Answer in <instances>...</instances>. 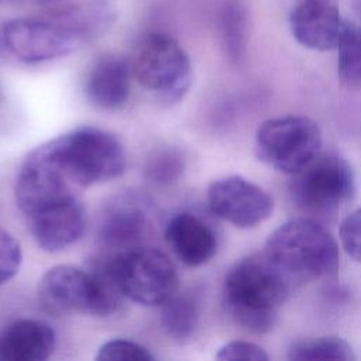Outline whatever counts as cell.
I'll return each mask as SVG.
<instances>
[{
    "mask_svg": "<svg viewBox=\"0 0 361 361\" xmlns=\"http://www.w3.org/2000/svg\"><path fill=\"white\" fill-rule=\"evenodd\" d=\"M113 13L102 4H71L38 16L17 17L3 25L7 49L25 63L63 58L104 32Z\"/></svg>",
    "mask_w": 361,
    "mask_h": 361,
    "instance_id": "obj_1",
    "label": "cell"
},
{
    "mask_svg": "<svg viewBox=\"0 0 361 361\" xmlns=\"http://www.w3.org/2000/svg\"><path fill=\"white\" fill-rule=\"evenodd\" d=\"M292 281L262 252L237 261L223 286L226 310L252 333H268L292 290Z\"/></svg>",
    "mask_w": 361,
    "mask_h": 361,
    "instance_id": "obj_2",
    "label": "cell"
},
{
    "mask_svg": "<svg viewBox=\"0 0 361 361\" xmlns=\"http://www.w3.org/2000/svg\"><path fill=\"white\" fill-rule=\"evenodd\" d=\"M121 298L103 258H96L89 269L69 264L52 267L38 283L42 307L55 316H110Z\"/></svg>",
    "mask_w": 361,
    "mask_h": 361,
    "instance_id": "obj_3",
    "label": "cell"
},
{
    "mask_svg": "<svg viewBox=\"0 0 361 361\" xmlns=\"http://www.w3.org/2000/svg\"><path fill=\"white\" fill-rule=\"evenodd\" d=\"M264 254L292 283L330 275L340 262L336 240L310 217H296L281 224L268 237Z\"/></svg>",
    "mask_w": 361,
    "mask_h": 361,
    "instance_id": "obj_4",
    "label": "cell"
},
{
    "mask_svg": "<svg viewBox=\"0 0 361 361\" xmlns=\"http://www.w3.org/2000/svg\"><path fill=\"white\" fill-rule=\"evenodd\" d=\"M68 176L83 190L109 182L126 169V152L110 131L79 127L47 141Z\"/></svg>",
    "mask_w": 361,
    "mask_h": 361,
    "instance_id": "obj_5",
    "label": "cell"
},
{
    "mask_svg": "<svg viewBox=\"0 0 361 361\" xmlns=\"http://www.w3.org/2000/svg\"><path fill=\"white\" fill-rule=\"evenodd\" d=\"M123 298L144 306H161L178 290V272L166 254L134 247L103 257Z\"/></svg>",
    "mask_w": 361,
    "mask_h": 361,
    "instance_id": "obj_6",
    "label": "cell"
},
{
    "mask_svg": "<svg viewBox=\"0 0 361 361\" xmlns=\"http://www.w3.org/2000/svg\"><path fill=\"white\" fill-rule=\"evenodd\" d=\"M131 71L138 83L164 104L183 99L192 83V63L176 39L164 32H148L137 44Z\"/></svg>",
    "mask_w": 361,
    "mask_h": 361,
    "instance_id": "obj_7",
    "label": "cell"
},
{
    "mask_svg": "<svg viewBox=\"0 0 361 361\" xmlns=\"http://www.w3.org/2000/svg\"><path fill=\"white\" fill-rule=\"evenodd\" d=\"M319 124L298 114L265 120L255 134V154L265 165L293 175L320 154Z\"/></svg>",
    "mask_w": 361,
    "mask_h": 361,
    "instance_id": "obj_8",
    "label": "cell"
},
{
    "mask_svg": "<svg viewBox=\"0 0 361 361\" xmlns=\"http://www.w3.org/2000/svg\"><path fill=\"white\" fill-rule=\"evenodd\" d=\"M289 190L292 200L303 212L330 214L353 199L355 178L345 158L336 152H320L293 173Z\"/></svg>",
    "mask_w": 361,
    "mask_h": 361,
    "instance_id": "obj_9",
    "label": "cell"
},
{
    "mask_svg": "<svg viewBox=\"0 0 361 361\" xmlns=\"http://www.w3.org/2000/svg\"><path fill=\"white\" fill-rule=\"evenodd\" d=\"M82 189L68 176L47 141L28 152L14 185L20 210L30 216L48 206L79 199Z\"/></svg>",
    "mask_w": 361,
    "mask_h": 361,
    "instance_id": "obj_10",
    "label": "cell"
},
{
    "mask_svg": "<svg viewBox=\"0 0 361 361\" xmlns=\"http://www.w3.org/2000/svg\"><path fill=\"white\" fill-rule=\"evenodd\" d=\"M207 204L217 217L240 228L257 227L274 212L271 195L240 175L212 182L207 188Z\"/></svg>",
    "mask_w": 361,
    "mask_h": 361,
    "instance_id": "obj_11",
    "label": "cell"
},
{
    "mask_svg": "<svg viewBox=\"0 0 361 361\" xmlns=\"http://www.w3.org/2000/svg\"><path fill=\"white\" fill-rule=\"evenodd\" d=\"M149 230V204L141 195L120 193L106 203L100 224L99 243L113 252L142 245ZM111 252V254H113Z\"/></svg>",
    "mask_w": 361,
    "mask_h": 361,
    "instance_id": "obj_12",
    "label": "cell"
},
{
    "mask_svg": "<svg viewBox=\"0 0 361 361\" xmlns=\"http://www.w3.org/2000/svg\"><path fill=\"white\" fill-rule=\"evenodd\" d=\"M345 23L331 0H299L289 16L295 39L314 51L337 49Z\"/></svg>",
    "mask_w": 361,
    "mask_h": 361,
    "instance_id": "obj_13",
    "label": "cell"
},
{
    "mask_svg": "<svg viewBox=\"0 0 361 361\" xmlns=\"http://www.w3.org/2000/svg\"><path fill=\"white\" fill-rule=\"evenodd\" d=\"M27 217L37 245L47 252H59L75 244L86 228V210L80 199L48 206Z\"/></svg>",
    "mask_w": 361,
    "mask_h": 361,
    "instance_id": "obj_14",
    "label": "cell"
},
{
    "mask_svg": "<svg viewBox=\"0 0 361 361\" xmlns=\"http://www.w3.org/2000/svg\"><path fill=\"white\" fill-rule=\"evenodd\" d=\"M131 63L116 54L97 56L85 78L87 100L103 110H120L130 97Z\"/></svg>",
    "mask_w": 361,
    "mask_h": 361,
    "instance_id": "obj_15",
    "label": "cell"
},
{
    "mask_svg": "<svg viewBox=\"0 0 361 361\" xmlns=\"http://www.w3.org/2000/svg\"><path fill=\"white\" fill-rule=\"evenodd\" d=\"M165 240L176 258L188 267L209 262L217 251V235L200 217L176 213L165 226Z\"/></svg>",
    "mask_w": 361,
    "mask_h": 361,
    "instance_id": "obj_16",
    "label": "cell"
},
{
    "mask_svg": "<svg viewBox=\"0 0 361 361\" xmlns=\"http://www.w3.org/2000/svg\"><path fill=\"white\" fill-rule=\"evenodd\" d=\"M56 343L49 324L35 319H20L0 331L1 361H45Z\"/></svg>",
    "mask_w": 361,
    "mask_h": 361,
    "instance_id": "obj_17",
    "label": "cell"
},
{
    "mask_svg": "<svg viewBox=\"0 0 361 361\" xmlns=\"http://www.w3.org/2000/svg\"><path fill=\"white\" fill-rule=\"evenodd\" d=\"M200 306L190 292H175L161 305V324L165 333L178 341L190 338L199 323Z\"/></svg>",
    "mask_w": 361,
    "mask_h": 361,
    "instance_id": "obj_18",
    "label": "cell"
},
{
    "mask_svg": "<svg viewBox=\"0 0 361 361\" xmlns=\"http://www.w3.org/2000/svg\"><path fill=\"white\" fill-rule=\"evenodd\" d=\"M288 358L292 361H350L354 360L355 355L351 345L345 340L336 336H327L302 340L292 344L288 353Z\"/></svg>",
    "mask_w": 361,
    "mask_h": 361,
    "instance_id": "obj_19",
    "label": "cell"
},
{
    "mask_svg": "<svg viewBox=\"0 0 361 361\" xmlns=\"http://www.w3.org/2000/svg\"><path fill=\"white\" fill-rule=\"evenodd\" d=\"M337 71L340 80L348 87L361 86V27L345 23L337 45Z\"/></svg>",
    "mask_w": 361,
    "mask_h": 361,
    "instance_id": "obj_20",
    "label": "cell"
},
{
    "mask_svg": "<svg viewBox=\"0 0 361 361\" xmlns=\"http://www.w3.org/2000/svg\"><path fill=\"white\" fill-rule=\"evenodd\" d=\"M185 171L182 152L172 145L154 148L145 159L144 175L157 185H171L176 182Z\"/></svg>",
    "mask_w": 361,
    "mask_h": 361,
    "instance_id": "obj_21",
    "label": "cell"
},
{
    "mask_svg": "<svg viewBox=\"0 0 361 361\" xmlns=\"http://www.w3.org/2000/svg\"><path fill=\"white\" fill-rule=\"evenodd\" d=\"M99 361H152L154 354L144 345L126 340L113 338L104 341L96 354Z\"/></svg>",
    "mask_w": 361,
    "mask_h": 361,
    "instance_id": "obj_22",
    "label": "cell"
},
{
    "mask_svg": "<svg viewBox=\"0 0 361 361\" xmlns=\"http://www.w3.org/2000/svg\"><path fill=\"white\" fill-rule=\"evenodd\" d=\"M23 251L17 238L0 227V285L16 276L21 267Z\"/></svg>",
    "mask_w": 361,
    "mask_h": 361,
    "instance_id": "obj_23",
    "label": "cell"
},
{
    "mask_svg": "<svg viewBox=\"0 0 361 361\" xmlns=\"http://www.w3.org/2000/svg\"><path fill=\"white\" fill-rule=\"evenodd\" d=\"M340 241L345 254L361 262V207L351 212L341 221Z\"/></svg>",
    "mask_w": 361,
    "mask_h": 361,
    "instance_id": "obj_24",
    "label": "cell"
},
{
    "mask_svg": "<svg viewBox=\"0 0 361 361\" xmlns=\"http://www.w3.org/2000/svg\"><path fill=\"white\" fill-rule=\"evenodd\" d=\"M217 360H248V361H267L269 357L262 347L251 341L234 340L228 341L217 350Z\"/></svg>",
    "mask_w": 361,
    "mask_h": 361,
    "instance_id": "obj_25",
    "label": "cell"
}]
</instances>
